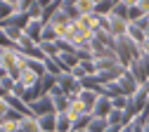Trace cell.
Segmentation results:
<instances>
[{
  "mask_svg": "<svg viewBox=\"0 0 149 132\" xmlns=\"http://www.w3.org/2000/svg\"><path fill=\"white\" fill-rule=\"evenodd\" d=\"M0 47H3V50H12V47H17V45L10 40V35H7L3 28H0Z\"/></svg>",
  "mask_w": 149,
  "mask_h": 132,
  "instance_id": "obj_25",
  "label": "cell"
},
{
  "mask_svg": "<svg viewBox=\"0 0 149 132\" xmlns=\"http://www.w3.org/2000/svg\"><path fill=\"white\" fill-rule=\"evenodd\" d=\"M57 132H73V120L66 113H57Z\"/></svg>",
  "mask_w": 149,
  "mask_h": 132,
  "instance_id": "obj_13",
  "label": "cell"
},
{
  "mask_svg": "<svg viewBox=\"0 0 149 132\" xmlns=\"http://www.w3.org/2000/svg\"><path fill=\"white\" fill-rule=\"evenodd\" d=\"M43 64H45V71H47L50 75H59V73H64V71L59 68V64H57V59H54V57H47Z\"/></svg>",
  "mask_w": 149,
  "mask_h": 132,
  "instance_id": "obj_19",
  "label": "cell"
},
{
  "mask_svg": "<svg viewBox=\"0 0 149 132\" xmlns=\"http://www.w3.org/2000/svg\"><path fill=\"white\" fill-rule=\"evenodd\" d=\"M29 68L38 75V78H43V75H47V71H45V64L43 62H36V59H29Z\"/></svg>",
  "mask_w": 149,
  "mask_h": 132,
  "instance_id": "obj_21",
  "label": "cell"
},
{
  "mask_svg": "<svg viewBox=\"0 0 149 132\" xmlns=\"http://www.w3.org/2000/svg\"><path fill=\"white\" fill-rule=\"evenodd\" d=\"M40 50L45 52V57H57L59 54V45L57 43H40Z\"/></svg>",
  "mask_w": 149,
  "mask_h": 132,
  "instance_id": "obj_23",
  "label": "cell"
},
{
  "mask_svg": "<svg viewBox=\"0 0 149 132\" xmlns=\"http://www.w3.org/2000/svg\"><path fill=\"white\" fill-rule=\"evenodd\" d=\"M43 28H45V24H43V21H31V24L26 26V31H24V33H26V35L31 38L33 43H38V45H40V38H43Z\"/></svg>",
  "mask_w": 149,
  "mask_h": 132,
  "instance_id": "obj_8",
  "label": "cell"
},
{
  "mask_svg": "<svg viewBox=\"0 0 149 132\" xmlns=\"http://www.w3.org/2000/svg\"><path fill=\"white\" fill-rule=\"evenodd\" d=\"M128 104H130V97H125V94H118V97L111 99V106L118 109V111H125V109H128Z\"/></svg>",
  "mask_w": 149,
  "mask_h": 132,
  "instance_id": "obj_22",
  "label": "cell"
},
{
  "mask_svg": "<svg viewBox=\"0 0 149 132\" xmlns=\"http://www.w3.org/2000/svg\"><path fill=\"white\" fill-rule=\"evenodd\" d=\"M107 120H109V125H125V113L118 111V109H114V111L107 116Z\"/></svg>",
  "mask_w": 149,
  "mask_h": 132,
  "instance_id": "obj_18",
  "label": "cell"
},
{
  "mask_svg": "<svg viewBox=\"0 0 149 132\" xmlns=\"http://www.w3.org/2000/svg\"><path fill=\"white\" fill-rule=\"evenodd\" d=\"M59 40V35H57V31H54L50 24H45V28H43V38H40V43H57Z\"/></svg>",
  "mask_w": 149,
  "mask_h": 132,
  "instance_id": "obj_17",
  "label": "cell"
},
{
  "mask_svg": "<svg viewBox=\"0 0 149 132\" xmlns=\"http://www.w3.org/2000/svg\"><path fill=\"white\" fill-rule=\"evenodd\" d=\"M78 99H81V102L85 104V109L92 113V109H95V104H97V99H100V94H97V92H92V90H83Z\"/></svg>",
  "mask_w": 149,
  "mask_h": 132,
  "instance_id": "obj_10",
  "label": "cell"
},
{
  "mask_svg": "<svg viewBox=\"0 0 149 132\" xmlns=\"http://www.w3.org/2000/svg\"><path fill=\"white\" fill-rule=\"evenodd\" d=\"M3 31H5L7 35H10V40H12L14 45H17V43H19L22 38H24V31H22V28H17V26H5Z\"/></svg>",
  "mask_w": 149,
  "mask_h": 132,
  "instance_id": "obj_20",
  "label": "cell"
},
{
  "mask_svg": "<svg viewBox=\"0 0 149 132\" xmlns=\"http://www.w3.org/2000/svg\"><path fill=\"white\" fill-rule=\"evenodd\" d=\"M142 62H144V64H147V68H149V52H144V54H142Z\"/></svg>",
  "mask_w": 149,
  "mask_h": 132,
  "instance_id": "obj_33",
  "label": "cell"
},
{
  "mask_svg": "<svg viewBox=\"0 0 149 132\" xmlns=\"http://www.w3.org/2000/svg\"><path fill=\"white\" fill-rule=\"evenodd\" d=\"M128 38H130V40H133V43H137V45H142L144 43V38H147V31H142L137 24H130L128 26V33H125Z\"/></svg>",
  "mask_w": 149,
  "mask_h": 132,
  "instance_id": "obj_11",
  "label": "cell"
},
{
  "mask_svg": "<svg viewBox=\"0 0 149 132\" xmlns=\"http://www.w3.org/2000/svg\"><path fill=\"white\" fill-rule=\"evenodd\" d=\"M29 109H31V113H33L36 118H40V116H50V113H57V111H54V102H52L50 94H45V97L36 99L33 104H29Z\"/></svg>",
  "mask_w": 149,
  "mask_h": 132,
  "instance_id": "obj_1",
  "label": "cell"
},
{
  "mask_svg": "<svg viewBox=\"0 0 149 132\" xmlns=\"http://www.w3.org/2000/svg\"><path fill=\"white\" fill-rule=\"evenodd\" d=\"M111 14H114V17H121V19H128V7H125L123 3H116V7H114Z\"/></svg>",
  "mask_w": 149,
  "mask_h": 132,
  "instance_id": "obj_27",
  "label": "cell"
},
{
  "mask_svg": "<svg viewBox=\"0 0 149 132\" xmlns=\"http://www.w3.org/2000/svg\"><path fill=\"white\" fill-rule=\"evenodd\" d=\"M76 83H78V80L73 78L71 73H59V75H57V85H59V87H62V90H64L66 94H69V92L73 90V85H76Z\"/></svg>",
  "mask_w": 149,
  "mask_h": 132,
  "instance_id": "obj_12",
  "label": "cell"
},
{
  "mask_svg": "<svg viewBox=\"0 0 149 132\" xmlns=\"http://www.w3.org/2000/svg\"><path fill=\"white\" fill-rule=\"evenodd\" d=\"M128 71L135 75V80H137L140 85H147V83H149V68H147V64H144L142 59H135L133 64L128 66Z\"/></svg>",
  "mask_w": 149,
  "mask_h": 132,
  "instance_id": "obj_4",
  "label": "cell"
},
{
  "mask_svg": "<svg viewBox=\"0 0 149 132\" xmlns=\"http://www.w3.org/2000/svg\"><path fill=\"white\" fill-rule=\"evenodd\" d=\"M76 10H78L81 17L92 14V12H95V3H92V0H76Z\"/></svg>",
  "mask_w": 149,
  "mask_h": 132,
  "instance_id": "obj_16",
  "label": "cell"
},
{
  "mask_svg": "<svg viewBox=\"0 0 149 132\" xmlns=\"http://www.w3.org/2000/svg\"><path fill=\"white\" fill-rule=\"evenodd\" d=\"M71 75H73V78H76V80H83V78H88V71L83 68V64H78L76 68L71 71Z\"/></svg>",
  "mask_w": 149,
  "mask_h": 132,
  "instance_id": "obj_28",
  "label": "cell"
},
{
  "mask_svg": "<svg viewBox=\"0 0 149 132\" xmlns=\"http://www.w3.org/2000/svg\"><path fill=\"white\" fill-rule=\"evenodd\" d=\"M38 132H57V113L38 118Z\"/></svg>",
  "mask_w": 149,
  "mask_h": 132,
  "instance_id": "obj_7",
  "label": "cell"
},
{
  "mask_svg": "<svg viewBox=\"0 0 149 132\" xmlns=\"http://www.w3.org/2000/svg\"><path fill=\"white\" fill-rule=\"evenodd\" d=\"M14 132H29V130H26V127H22L19 123H17V127H14Z\"/></svg>",
  "mask_w": 149,
  "mask_h": 132,
  "instance_id": "obj_34",
  "label": "cell"
},
{
  "mask_svg": "<svg viewBox=\"0 0 149 132\" xmlns=\"http://www.w3.org/2000/svg\"><path fill=\"white\" fill-rule=\"evenodd\" d=\"M111 111H114V106H111V99H109V97H102V94H100V99H97L95 109H92V116H95V118H107Z\"/></svg>",
  "mask_w": 149,
  "mask_h": 132,
  "instance_id": "obj_6",
  "label": "cell"
},
{
  "mask_svg": "<svg viewBox=\"0 0 149 132\" xmlns=\"http://www.w3.org/2000/svg\"><path fill=\"white\" fill-rule=\"evenodd\" d=\"M121 3H123L125 7H137V5H140V0H121Z\"/></svg>",
  "mask_w": 149,
  "mask_h": 132,
  "instance_id": "obj_31",
  "label": "cell"
},
{
  "mask_svg": "<svg viewBox=\"0 0 149 132\" xmlns=\"http://www.w3.org/2000/svg\"><path fill=\"white\" fill-rule=\"evenodd\" d=\"M81 132H88V130H81Z\"/></svg>",
  "mask_w": 149,
  "mask_h": 132,
  "instance_id": "obj_37",
  "label": "cell"
},
{
  "mask_svg": "<svg viewBox=\"0 0 149 132\" xmlns=\"http://www.w3.org/2000/svg\"><path fill=\"white\" fill-rule=\"evenodd\" d=\"M107 127H109L107 118H95V116H92V120L88 125V132H107Z\"/></svg>",
  "mask_w": 149,
  "mask_h": 132,
  "instance_id": "obj_15",
  "label": "cell"
},
{
  "mask_svg": "<svg viewBox=\"0 0 149 132\" xmlns=\"http://www.w3.org/2000/svg\"><path fill=\"white\" fill-rule=\"evenodd\" d=\"M14 127H17V123L14 120H0V132H14Z\"/></svg>",
  "mask_w": 149,
  "mask_h": 132,
  "instance_id": "obj_29",
  "label": "cell"
},
{
  "mask_svg": "<svg viewBox=\"0 0 149 132\" xmlns=\"http://www.w3.org/2000/svg\"><path fill=\"white\" fill-rule=\"evenodd\" d=\"M116 83H118V87H121V92L125 94V97H133V94L140 90V83L135 80V75L130 73V71H125V73L121 75V78H118Z\"/></svg>",
  "mask_w": 149,
  "mask_h": 132,
  "instance_id": "obj_2",
  "label": "cell"
},
{
  "mask_svg": "<svg viewBox=\"0 0 149 132\" xmlns=\"http://www.w3.org/2000/svg\"><path fill=\"white\" fill-rule=\"evenodd\" d=\"M38 80H40V78H38V75H36V73H33V71H31L29 66H26V68H24V71L19 73V78H17V83H19V85H22L24 90H29L31 85H36Z\"/></svg>",
  "mask_w": 149,
  "mask_h": 132,
  "instance_id": "obj_9",
  "label": "cell"
},
{
  "mask_svg": "<svg viewBox=\"0 0 149 132\" xmlns=\"http://www.w3.org/2000/svg\"><path fill=\"white\" fill-rule=\"evenodd\" d=\"M90 120H92V116H81V118H76V120H73V132H81V130H88Z\"/></svg>",
  "mask_w": 149,
  "mask_h": 132,
  "instance_id": "obj_24",
  "label": "cell"
},
{
  "mask_svg": "<svg viewBox=\"0 0 149 132\" xmlns=\"http://www.w3.org/2000/svg\"><path fill=\"white\" fill-rule=\"evenodd\" d=\"M10 111H12V106H10L7 97H5V99H0V120H5V118L10 116Z\"/></svg>",
  "mask_w": 149,
  "mask_h": 132,
  "instance_id": "obj_26",
  "label": "cell"
},
{
  "mask_svg": "<svg viewBox=\"0 0 149 132\" xmlns=\"http://www.w3.org/2000/svg\"><path fill=\"white\" fill-rule=\"evenodd\" d=\"M140 10H142V14H149V0H140V5H137Z\"/></svg>",
  "mask_w": 149,
  "mask_h": 132,
  "instance_id": "obj_30",
  "label": "cell"
},
{
  "mask_svg": "<svg viewBox=\"0 0 149 132\" xmlns=\"http://www.w3.org/2000/svg\"><path fill=\"white\" fill-rule=\"evenodd\" d=\"M64 113H66L71 120H76V118H81V116H92V113L85 109V104H83L81 99H71V102H69V109H66Z\"/></svg>",
  "mask_w": 149,
  "mask_h": 132,
  "instance_id": "obj_5",
  "label": "cell"
},
{
  "mask_svg": "<svg viewBox=\"0 0 149 132\" xmlns=\"http://www.w3.org/2000/svg\"><path fill=\"white\" fill-rule=\"evenodd\" d=\"M54 59H57V64H59V68H62L64 73H71L73 68L81 64V59H78V54H76V52H59Z\"/></svg>",
  "mask_w": 149,
  "mask_h": 132,
  "instance_id": "obj_3",
  "label": "cell"
},
{
  "mask_svg": "<svg viewBox=\"0 0 149 132\" xmlns=\"http://www.w3.org/2000/svg\"><path fill=\"white\" fill-rule=\"evenodd\" d=\"M114 7H116V3H114V0H100V3L95 5V14L107 17V14H111V12H114Z\"/></svg>",
  "mask_w": 149,
  "mask_h": 132,
  "instance_id": "obj_14",
  "label": "cell"
},
{
  "mask_svg": "<svg viewBox=\"0 0 149 132\" xmlns=\"http://www.w3.org/2000/svg\"><path fill=\"white\" fill-rule=\"evenodd\" d=\"M5 3H10V5H17V3H19V0H5Z\"/></svg>",
  "mask_w": 149,
  "mask_h": 132,
  "instance_id": "obj_35",
  "label": "cell"
},
{
  "mask_svg": "<svg viewBox=\"0 0 149 132\" xmlns=\"http://www.w3.org/2000/svg\"><path fill=\"white\" fill-rule=\"evenodd\" d=\"M54 3V0H38V5H43V7H50Z\"/></svg>",
  "mask_w": 149,
  "mask_h": 132,
  "instance_id": "obj_32",
  "label": "cell"
},
{
  "mask_svg": "<svg viewBox=\"0 0 149 132\" xmlns=\"http://www.w3.org/2000/svg\"><path fill=\"white\" fill-rule=\"evenodd\" d=\"M92 3H95V5H97V3H100V0H92Z\"/></svg>",
  "mask_w": 149,
  "mask_h": 132,
  "instance_id": "obj_36",
  "label": "cell"
}]
</instances>
